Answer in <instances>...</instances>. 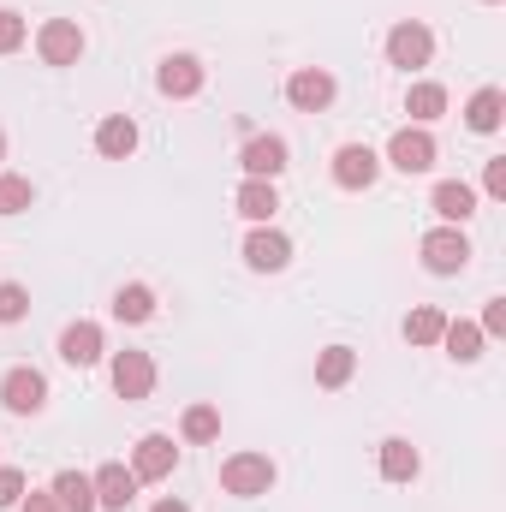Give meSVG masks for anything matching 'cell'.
<instances>
[{
    "mask_svg": "<svg viewBox=\"0 0 506 512\" xmlns=\"http://www.w3.org/2000/svg\"><path fill=\"white\" fill-rule=\"evenodd\" d=\"M274 459L268 453H233L227 465H221V489L227 495H239V501H256V495H268L274 489Z\"/></svg>",
    "mask_w": 506,
    "mask_h": 512,
    "instance_id": "6da1fadb",
    "label": "cell"
},
{
    "mask_svg": "<svg viewBox=\"0 0 506 512\" xmlns=\"http://www.w3.org/2000/svg\"><path fill=\"white\" fill-rule=\"evenodd\" d=\"M387 60H393V66H405V72L429 66V60H435V30H429V24H417V18H399V24L387 30Z\"/></svg>",
    "mask_w": 506,
    "mask_h": 512,
    "instance_id": "7a4b0ae2",
    "label": "cell"
},
{
    "mask_svg": "<svg viewBox=\"0 0 506 512\" xmlns=\"http://www.w3.org/2000/svg\"><path fill=\"white\" fill-rule=\"evenodd\" d=\"M239 167H245V179H280V173L292 167V143H286V137H274V131L245 137V149H239Z\"/></svg>",
    "mask_w": 506,
    "mask_h": 512,
    "instance_id": "3957f363",
    "label": "cell"
},
{
    "mask_svg": "<svg viewBox=\"0 0 506 512\" xmlns=\"http://www.w3.org/2000/svg\"><path fill=\"white\" fill-rule=\"evenodd\" d=\"M423 268L429 274H465V262H471V239L459 233V227H435V233H423Z\"/></svg>",
    "mask_w": 506,
    "mask_h": 512,
    "instance_id": "277c9868",
    "label": "cell"
},
{
    "mask_svg": "<svg viewBox=\"0 0 506 512\" xmlns=\"http://www.w3.org/2000/svg\"><path fill=\"white\" fill-rule=\"evenodd\" d=\"M0 405H6L12 417H36V411L48 405V376H42V370H30V364L6 370V382H0Z\"/></svg>",
    "mask_w": 506,
    "mask_h": 512,
    "instance_id": "5b68a950",
    "label": "cell"
},
{
    "mask_svg": "<svg viewBox=\"0 0 506 512\" xmlns=\"http://www.w3.org/2000/svg\"><path fill=\"white\" fill-rule=\"evenodd\" d=\"M334 185L340 191H370L381 179V155L370 149V143H346V149H334Z\"/></svg>",
    "mask_w": 506,
    "mask_h": 512,
    "instance_id": "8992f818",
    "label": "cell"
},
{
    "mask_svg": "<svg viewBox=\"0 0 506 512\" xmlns=\"http://www.w3.org/2000/svg\"><path fill=\"white\" fill-rule=\"evenodd\" d=\"M36 54H42V66H78L84 60V30L72 18H48L36 30Z\"/></svg>",
    "mask_w": 506,
    "mask_h": 512,
    "instance_id": "52a82bcc",
    "label": "cell"
},
{
    "mask_svg": "<svg viewBox=\"0 0 506 512\" xmlns=\"http://www.w3.org/2000/svg\"><path fill=\"white\" fill-rule=\"evenodd\" d=\"M387 167H399V173H429V167H435V137H429V126L393 131V143H387Z\"/></svg>",
    "mask_w": 506,
    "mask_h": 512,
    "instance_id": "ba28073f",
    "label": "cell"
},
{
    "mask_svg": "<svg viewBox=\"0 0 506 512\" xmlns=\"http://www.w3.org/2000/svg\"><path fill=\"white\" fill-rule=\"evenodd\" d=\"M155 90L173 96V102H191V96L203 90V60H197V54H167V60L155 66Z\"/></svg>",
    "mask_w": 506,
    "mask_h": 512,
    "instance_id": "9c48e42d",
    "label": "cell"
},
{
    "mask_svg": "<svg viewBox=\"0 0 506 512\" xmlns=\"http://www.w3.org/2000/svg\"><path fill=\"white\" fill-rule=\"evenodd\" d=\"M334 72H322V66H298L292 78H286V102L292 108H304V114H322L328 102H334Z\"/></svg>",
    "mask_w": 506,
    "mask_h": 512,
    "instance_id": "30bf717a",
    "label": "cell"
},
{
    "mask_svg": "<svg viewBox=\"0 0 506 512\" xmlns=\"http://www.w3.org/2000/svg\"><path fill=\"white\" fill-rule=\"evenodd\" d=\"M173 465H179L173 435H143V441L131 447V477H137V483H161V477H173Z\"/></svg>",
    "mask_w": 506,
    "mask_h": 512,
    "instance_id": "8fae6325",
    "label": "cell"
},
{
    "mask_svg": "<svg viewBox=\"0 0 506 512\" xmlns=\"http://www.w3.org/2000/svg\"><path fill=\"white\" fill-rule=\"evenodd\" d=\"M102 352H108V340H102V328H96V322H72V328L60 334V358H66L72 370L102 364Z\"/></svg>",
    "mask_w": 506,
    "mask_h": 512,
    "instance_id": "7c38bea8",
    "label": "cell"
},
{
    "mask_svg": "<svg viewBox=\"0 0 506 512\" xmlns=\"http://www.w3.org/2000/svg\"><path fill=\"white\" fill-rule=\"evenodd\" d=\"M245 262H251L256 274H280L292 262V239L274 233V227H256L251 239H245Z\"/></svg>",
    "mask_w": 506,
    "mask_h": 512,
    "instance_id": "4fadbf2b",
    "label": "cell"
},
{
    "mask_svg": "<svg viewBox=\"0 0 506 512\" xmlns=\"http://www.w3.org/2000/svg\"><path fill=\"white\" fill-rule=\"evenodd\" d=\"M149 387H155V358L149 352H120L114 358V393L120 399H149Z\"/></svg>",
    "mask_w": 506,
    "mask_h": 512,
    "instance_id": "5bb4252c",
    "label": "cell"
},
{
    "mask_svg": "<svg viewBox=\"0 0 506 512\" xmlns=\"http://www.w3.org/2000/svg\"><path fill=\"white\" fill-rule=\"evenodd\" d=\"M90 483H96V512H126L137 501V477H131L126 465H102Z\"/></svg>",
    "mask_w": 506,
    "mask_h": 512,
    "instance_id": "9a60e30c",
    "label": "cell"
},
{
    "mask_svg": "<svg viewBox=\"0 0 506 512\" xmlns=\"http://www.w3.org/2000/svg\"><path fill=\"white\" fill-rule=\"evenodd\" d=\"M429 209H435L447 227H465V221L477 215V191H471L465 179H441V185H435V197H429Z\"/></svg>",
    "mask_w": 506,
    "mask_h": 512,
    "instance_id": "2e32d148",
    "label": "cell"
},
{
    "mask_svg": "<svg viewBox=\"0 0 506 512\" xmlns=\"http://www.w3.org/2000/svg\"><path fill=\"white\" fill-rule=\"evenodd\" d=\"M96 155L131 161V155H137V120H131V114H108V120L96 126Z\"/></svg>",
    "mask_w": 506,
    "mask_h": 512,
    "instance_id": "e0dca14e",
    "label": "cell"
},
{
    "mask_svg": "<svg viewBox=\"0 0 506 512\" xmlns=\"http://www.w3.org/2000/svg\"><path fill=\"white\" fill-rule=\"evenodd\" d=\"M233 203H239V215H245V221L268 227V221H274V209H280V191H274V179H245Z\"/></svg>",
    "mask_w": 506,
    "mask_h": 512,
    "instance_id": "ac0fdd59",
    "label": "cell"
},
{
    "mask_svg": "<svg viewBox=\"0 0 506 512\" xmlns=\"http://www.w3.org/2000/svg\"><path fill=\"white\" fill-rule=\"evenodd\" d=\"M417 471H423L417 447H411L405 435H387V441H381V477H387V483H411Z\"/></svg>",
    "mask_w": 506,
    "mask_h": 512,
    "instance_id": "d6986e66",
    "label": "cell"
},
{
    "mask_svg": "<svg viewBox=\"0 0 506 512\" xmlns=\"http://www.w3.org/2000/svg\"><path fill=\"white\" fill-rule=\"evenodd\" d=\"M48 495L60 501V512H96V483H90L84 471H60V477L48 483Z\"/></svg>",
    "mask_w": 506,
    "mask_h": 512,
    "instance_id": "ffe728a7",
    "label": "cell"
},
{
    "mask_svg": "<svg viewBox=\"0 0 506 512\" xmlns=\"http://www.w3.org/2000/svg\"><path fill=\"white\" fill-rule=\"evenodd\" d=\"M501 120H506V96L495 90V84H483V90H477V96L465 102V126L489 137V131H501Z\"/></svg>",
    "mask_w": 506,
    "mask_h": 512,
    "instance_id": "44dd1931",
    "label": "cell"
},
{
    "mask_svg": "<svg viewBox=\"0 0 506 512\" xmlns=\"http://www.w3.org/2000/svg\"><path fill=\"white\" fill-rule=\"evenodd\" d=\"M483 340H489V334H483L477 322H447V328H441V346H447L453 364H477V358H483Z\"/></svg>",
    "mask_w": 506,
    "mask_h": 512,
    "instance_id": "7402d4cb",
    "label": "cell"
},
{
    "mask_svg": "<svg viewBox=\"0 0 506 512\" xmlns=\"http://www.w3.org/2000/svg\"><path fill=\"white\" fill-rule=\"evenodd\" d=\"M352 376H358V352L352 346H328L316 358V387H346Z\"/></svg>",
    "mask_w": 506,
    "mask_h": 512,
    "instance_id": "603a6c76",
    "label": "cell"
},
{
    "mask_svg": "<svg viewBox=\"0 0 506 512\" xmlns=\"http://www.w3.org/2000/svg\"><path fill=\"white\" fill-rule=\"evenodd\" d=\"M405 114H411L417 126H435V120L447 114V90H441V84H411V90H405Z\"/></svg>",
    "mask_w": 506,
    "mask_h": 512,
    "instance_id": "cb8c5ba5",
    "label": "cell"
},
{
    "mask_svg": "<svg viewBox=\"0 0 506 512\" xmlns=\"http://www.w3.org/2000/svg\"><path fill=\"white\" fill-rule=\"evenodd\" d=\"M441 328H447V316H441L435 304H417V310L405 316V340H411V346H441Z\"/></svg>",
    "mask_w": 506,
    "mask_h": 512,
    "instance_id": "d4e9b609",
    "label": "cell"
},
{
    "mask_svg": "<svg viewBox=\"0 0 506 512\" xmlns=\"http://www.w3.org/2000/svg\"><path fill=\"white\" fill-rule=\"evenodd\" d=\"M114 316H120V322H149V316H155V292H149L143 280L120 286V292H114Z\"/></svg>",
    "mask_w": 506,
    "mask_h": 512,
    "instance_id": "484cf974",
    "label": "cell"
},
{
    "mask_svg": "<svg viewBox=\"0 0 506 512\" xmlns=\"http://www.w3.org/2000/svg\"><path fill=\"white\" fill-rule=\"evenodd\" d=\"M36 203V185L24 173H0V215H24Z\"/></svg>",
    "mask_w": 506,
    "mask_h": 512,
    "instance_id": "4316f807",
    "label": "cell"
},
{
    "mask_svg": "<svg viewBox=\"0 0 506 512\" xmlns=\"http://www.w3.org/2000/svg\"><path fill=\"white\" fill-rule=\"evenodd\" d=\"M179 429H185V441H215V435H221V411H215V405H191Z\"/></svg>",
    "mask_w": 506,
    "mask_h": 512,
    "instance_id": "83f0119b",
    "label": "cell"
},
{
    "mask_svg": "<svg viewBox=\"0 0 506 512\" xmlns=\"http://www.w3.org/2000/svg\"><path fill=\"white\" fill-rule=\"evenodd\" d=\"M30 316V292L18 286V280H0V328H12V322H24Z\"/></svg>",
    "mask_w": 506,
    "mask_h": 512,
    "instance_id": "f1b7e54d",
    "label": "cell"
},
{
    "mask_svg": "<svg viewBox=\"0 0 506 512\" xmlns=\"http://www.w3.org/2000/svg\"><path fill=\"white\" fill-rule=\"evenodd\" d=\"M24 36H30V30H24V18H18L12 6H0V54H18V48H24Z\"/></svg>",
    "mask_w": 506,
    "mask_h": 512,
    "instance_id": "f546056e",
    "label": "cell"
},
{
    "mask_svg": "<svg viewBox=\"0 0 506 512\" xmlns=\"http://www.w3.org/2000/svg\"><path fill=\"white\" fill-rule=\"evenodd\" d=\"M18 501H24V471L0 465V507H18Z\"/></svg>",
    "mask_w": 506,
    "mask_h": 512,
    "instance_id": "4dcf8cb0",
    "label": "cell"
},
{
    "mask_svg": "<svg viewBox=\"0 0 506 512\" xmlns=\"http://www.w3.org/2000/svg\"><path fill=\"white\" fill-rule=\"evenodd\" d=\"M483 191H489L495 203H501V197H506V155H495V161L483 167Z\"/></svg>",
    "mask_w": 506,
    "mask_h": 512,
    "instance_id": "1f68e13d",
    "label": "cell"
},
{
    "mask_svg": "<svg viewBox=\"0 0 506 512\" xmlns=\"http://www.w3.org/2000/svg\"><path fill=\"white\" fill-rule=\"evenodd\" d=\"M477 328H483V334H506V298H489V310H483Z\"/></svg>",
    "mask_w": 506,
    "mask_h": 512,
    "instance_id": "d6a6232c",
    "label": "cell"
},
{
    "mask_svg": "<svg viewBox=\"0 0 506 512\" xmlns=\"http://www.w3.org/2000/svg\"><path fill=\"white\" fill-rule=\"evenodd\" d=\"M18 512H60L54 495H30V501H18Z\"/></svg>",
    "mask_w": 506,
    "mask_h": 512,
    "instance_id": "836d02e7",
    "label": "cell"
},
{
    "mask_svg": "<svg viewBox=\"0 0 506 512\" xmlns=\"http://www.w3.org/2000/svg\"><path fill=\"white\" fill-rule=\"evenodd\" d=\"M149 512H191V507H185V501H173V495H167V501H155V507H149Z\"/></svg>",
    "mask_w": 506,
    "mask_h": 512,
    "instance_id": "e575fe53",
    "label": "cell"
},
{
    "mask_svg": "<svg viewBox=\"0 0 506 512\" xmlns=\"http://www.w3.org/2000/svg\"><path fill=\"white\" fill-rule=\"evenodd\" d=\"M0 161H6V131H0Z\"/></svg>",
    "mask_w": 506,
    "mask_h": 512,
    "instance_id": "d590c367",
    "label": "cell"
},
{
    "mask_svg": "<svg viewBox=\"0 0 506 512\" xmlns=\"http://www.w3.org/2000/svg\"><path fill=\"white\" fill-rule=\"evenodd\" d=\"M483 6H495V0H483Z\"/></svg>",
    "mask_w": 506,
    "mask_h": 512,
    "instance_id": "8d00e7d4",
    "label": "cell"
}]
</instances>
